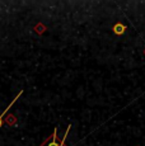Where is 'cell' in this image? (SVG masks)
Listing matches in <instances>:
<instances>
[{
    "mask_svg": "<svg viewBox=\"0 0 145 146\" xmlns=\"http://www.w3.org/2000/svg\"><path fill=\"white\" fill-rule=\"evenodd\" d=\"M5 122L8 123L9 126H13V125H15V117H13V116H9L7 119H5Z\"/></svg>",
    "mask_w": 145,
    "mask_h": 146,
    "instance_id": "5b68a950",
    "label": "cell"
},
{
    "mask_svg": "<svg viewBox=\"0 0 145 146\" xmlns=\"http://www.w3.org/2000/svg\"><path fill=\"white\" fill-rule=\"evenodd\" d=\"M112 29H113V33H115V35L121 36V35H124V33H125V31H126V27H125L124 24H121V23H117V24L113 26Z\"/></svg>",
    "mask_w": 145,
    "mask_h": 146,
    "instance_id": "3957f363",
    "label": "cell"
},
{
    "mask_svg": "<svg viewBox=\"0 0 145 146\" xmlns=\"http://www.w3.org/2000/svg\"><path fill=\"white\" fill-rule=\"evenodd\" d=\"M22 94H23V90H21V92H19V93L15 95V98H14V99H13L12 102H10V104L8 106L7 108H5V111H4V112H1V113H0V128H1L3 123H4V121H3V118H4V117H5V114H7L8 112H9V109H10V108H12V107H13V104H14V103L17 102V100L19 99V97H21Z\"/></svg>",
    "mask_w": 145,
    "mask_h": 146,
    "instance_id": "7a4b0ae2",
    "label": "cell"
},
{
    "mask_svg": "<svg viewBox=\"0 0 145 146\" xmlns=\"http://www.w3.org/2000/svg\"><path fill=\"white\" fill-rule=\"evenodd\" d=\"M40 146H59V141H57V128H54V133L50 137H47L46 140L41 144Z\"/></svg>",
    "mask_w": 145,
    "mask_h": 146,
    "instance_id": "6da1fadb",
    "label": "cell"
},
{
    "mask_svg": "<svg viewBox=\"0 0 145 146\" xmlns=\"http://www.w3.org/2000/svg\"><path fill=\"white\" fill-rule=\"evenodd\" d=\"M70 128H71V126L69 125V126H68V128H66V131H65V133H64L63 140H61V141L59 142V146H66V137H68V135H69V131H70Z\"/></svg>",
    "mask_w": 145,
    "mask_h": 146,
    "instance_id": "277c9868",
    "label": "cell"
}]
</instances>
